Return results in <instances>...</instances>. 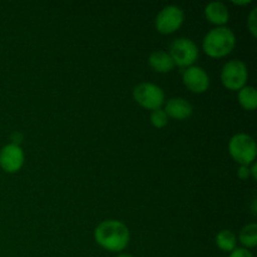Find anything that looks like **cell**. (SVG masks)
I'll return each mask as SVG.
<instances>
[{
    "instance_id": "obj_1",
    "label": "cell",
    "mask_w": 257,
    "mask_h": 257,
    "mask_svg": "<svg viewBox=\"0 0 257 257\" xmlns=\"http://www.w3.org/2000/svg\"><path fill=\"white\" fill-rule=\"evenodd\" d=\"M95 241L108 251H122L130 242V231L120 221L109 220L99 223L94 231Z\"/></svg>"
},
{
    "instance_id": "obj_2",
    "label": "cell",
    "mask_w": 257,
    "mask_h": 257,
    "mask_svg": "<svg viewBox=\"0 0 257 257\" xmlns=\"http://www.w3.org/2000/svg\"><path fill=\"white\" fill-rule=\"evenodd\" d=\"M235 34L226 27L215 28L206 34L203 39V50L213 58H221L231 53L235 48Z\"/></svg>"
},
{
    "instance_id": "obj_3",
    "label": "cell",
    "mask_w": 257,
    "mask_h": 257,
    "mask_svg": "<svg viewBox=\"0 0 257 257\" xmlns=\"http://www.w3.org/2000/svg\"><path fill=\"white\" fill-rule=\"evenodd\" d=\"M228 151L236 162L240 163L241 166H248L256 158V142L250 136L245 133H238L231 138L228 143Z\"/></svg>"
},
{
    "instance_id": "obj_4",
    "label": "cell",
    "mask_w": 257,
    "mask_h": 257,
    "mask_svg": "<svg viewBox=\"0 0 257 257\" xmlns=\"http://www.w3.org/2000/svg\"><path fill=\"white\" fill-rule=\"evenodd\" d=\"M136 102L146 109H160L165 102V93L158 85L152 83H141L133 90Z\"/></svg>"
},
{
    "instance_id": "obj_5",
    "label": "cell",
    "mask_w": 257,
    "mask_h": 257,
    "mask_svg": "<svg viewBox=\"0 0 257 257\" xmlns=\"http://www.w3.org/2000/svg\"><path fill=\"white\" fill-rule=\"evenodd\" d=\"M168 54L172 58L175 64L180 67H187L193 64L198 58V48L191 39L180 38L172 42Z\"/></svg>"
},
{
    "instance_id": "obj_6",
    "label": "cell",
    "mask_w": 257,
    "mask_h": 257,
    "mask_svg": "<svg viewBox=\"0 0 257 257\" xmlns=\"http://www.w3.org/2000/svg\"><path fill=\"white\" fill-rule=\"evenodd\" d=\"M247 67L241 60H231L226 63L221 73L223 85L231 90H240L247 80Z\"/></svg>"
},
{
    "instance_id": "obj_7",
    "label": "cell",
    "mask_w": 257,
    "mask_h": 257,
    "mask_svg": "<svg viewBox=\"0 0 257 257\" xmlns=\"http://www.w3.org/2000/svg\"><path fill=\"white\" fill-rule=\"evenodd\" d=\"M183 18L185 15L181 8L176 5H168L158 13L156 18V27L158 32L163 34H171L182 25Z\"/></svg>"
},
{
    "instance_id": "obj_8",
    "label": "cell",
    "mask_w": 257,
    "mask_h": 257,
    "mask_svg": "<svg viewBox=\"0 0 257 257\" xmlns=\"http://www.w3.org/2000/svg\"><path fill=\"white\" fill-rule=\"evenodd\" d=\"M24 163V152L17 145H7L0 151V166L4 171L14 173L22 168Z\"/></svg>"
},
{
    "instance_id": "obj_9",
    "label": "cell",
    "mask_w": 257,
    "mask_h": 257,
    "mask_svg": "<svg viewBox=\"0 0 257 257\" xmlns=\"http://www.w3.org/2000/svg\"><path fill=\"white\" fill-rule=\"evenodd\" d=\"M183 83L195 93H203L210 87V78L201 67H190L183 73Z\"/></svg>"
},
{
    "instance_id": "obj_10",
    "label": "cell",
    "mask_w": 257,
    "mask_h": 257,
    "mask_svg": "<svg viewBox=\"0 0 257 257\" xmlns=\"http://www.w3.org/2000/svg\"><path fill=\"white\" fill-rule=\"evenodd\" d=\"M192 105L185 98H172L166 104L165 112L166 114L175 118V119L182 120L190 117L192 114Z\"/></svg>"
},
{
    "instance_id": "obj_11",
    "label": "cell",
    "mask_w": 257,
    "mask_h": 257,
    "mask_svg": "<svg viewBox=\"0 0 257 257\" xmlns=\"http://www.w3.org/2000/svg\"><path fill=\"white\" fill-rule=\"evenodd\" d=\"M206 18L210 20L211 23L217 25H222L227 23L228 18H230V13H228L227 7L221 2H212L206 7L205 9Z\"/></svg>"
},
{
    "instance_id": "obj_12",
    "label": "cell",
    "mask_w": 257,
    "mask_h": 257,
    "mask_svg": "<svg viewBox=\"0 0 257 257\" xmlns=\"http://www.w3.org/2000/svg\"><path fill=\"white\" fill-rule=\"evenodd\" d=\"M150 65L156 70V72L167 73L173 69L175 63H173L172 58L170 57L168 53L163 52V50H157V52H153L152 54H151Z\"/></svg>"
},
{
    "instance_id": "obj_13",
    "label": "cell",
    "mask_w": 257,
    "mask_h": 257,
    "mask_svg": "<svg viewBox=\"0 0 257 257\" xmlns=\"http://www.w3.org/2000/svg\"><path fill=\"white\" fill-rule=\"evenodd\" d=\"M238 102L245 109L253 110L257 107V93L253 87H243L238 92Z\"/></svg>"
},
{
    "instance_id": "obj_14",
    "label": "cell",
    "mask_w": 257,
    "mask_h": 257,
    "mask_svg": "<svg viewBox=\"0 0 257 257\" xmlns=\"http://www.w3.org/2000/svg\"><path fill=\"white\" fill-rule=\"evenodd\" d=\"M236 236L235 233L228 230H222L216 236V243L222 251L230 252L236 248Z\"/></svg>"
},
{
    "instance_id": "obj_15",
    "label": "cell",
    "mask_w": 257,
    "mask_h": 257,
    "mask_svg": "<svg viewBox=\"0 0 257 257\" xmlns=\"http://www.w3.org/2000/svg\"><path fill=\"white\" fill-rule=\"evenodd\" d=\"M240 241L246 247H255L257 245V225L250 223L245 226L240 232Z\"/></svg>"
},
{
    "instance_id": "obj_16",
    "label": "cell",
    "mask_w": 257,
    "mask_h": 257,
    "mask_svg": "<svg viewBox=\"0 0 257 257\" xmlns=\"http://www.w3.org/2000/svg\"><path fill=\"white\" fill-rule=\"evenodd\" d=\"M151 122L155 127L157 128H163L165 125H167L168 123V115L166 114L165 110L160 109H156L153 110L152 114H151Z\"/></svg>"
},
{
    "instance_id": "obj_17",
    "label": "cell",
    "mask_w": 257,
    "mask_h": 257,
    "mask_svg": "<svg viewBox=\"0 0 257 257\" xmlns=\"http://www.w3.org/2000/svg\"><path fill=\"white\" fill-rule=\"evenodd\" d=\"M256 13H257V9H252V12H251L250 17H248V22H247L248 29H250V32L252 33L253 37H256V35H257V25H256L257 17H256Z\"/></svg>"
},
{
    "instance_id": "obj_18",
    "label": "cell",
    "mask_w": 257,
    "mask_h": 257,
    "mask_svg": "<svg viewBox=\"0 0 257 257\" xmlns=\"http://www.w3.org/2000/svg\"><path fill=\"white\" fill-rule=\"evenodd\" d=\"M230 257H253V255L250 251L246 250V248H235V250L231 252Z\"/></svg>"
},
{
    "instance_id": "obj_19",
    "label": "cell",
    "mask_w": 257,
    "mask_h": 257,
    "mask_svg": "<svg viewBox=\"0 0 257 257\" xmlns=\"http://www.w3.org/2000/svg\"><path fill=\"white\" fill-rule=\"evenodd\" d=\"M238 177L242 178V180H246V178L250 177V168L248 166H241L240 170H238Z\"/></svg>"
},
{
    "instance_id": "obj_20",
    "label": "cell",
    "mask_w": 257,
    "mask_h": 257,
    "mask_svg": "<svg viewBox=\"0 0 257 257\" xmlns=\"http://www.w3.org/2000/svg\"><path fill=\"white\" fill-rule=\"evenodd\" d=\"M22 140H23V136L20 135L19 132H15V133H13V135H12V141H13V145H17V146H19V143L22 142Z\"/></svg>"
},
{
    "instance_id": "obj_21",
    "label": "cell",
    "mask_w": 257,
    "mask_h": 257,
    "mask_svg": "<svg viewBox=\"0 0 257 257\" xmlns=\"http://www.w3.org/2000/svg\"><path fill=\"white\" fill-rule=\"evenodd\" d=\"M250 172L252 173L253 178H257V165L256 163H252V168L250 170Z\"/></svg>"
},
{
    "instance_id": "obj_22",
    "label": "cell",
    "mask_w": 257,
    "mask_h": 257,
    "mask_svg": "<svg viewBox=\"0 0 257 257\" xmlns=\"http://www.w3.org/2000/svg\"><path fill=\"white\" fill-rule=\"evenodd\" d=\"M233 3H235V4H248L250 0H245V2H236V0H233Z\"/></svg>"
},
{
    "instance_id": "obj_23",
    "label": "cell",
    "mask_w": 257,
    "mask_h": 257,
    "mask_svg": "<svg viewBox=\"0 0 257 257\" xmlns=\"http://www.w3.org/2000/svg\"><path fill=\"white\" fill-rule=\"evenodd\" d=\"M118 257H133L132 255H128V253H122V255H119Z\"/></svg>"
}]
</instances>
